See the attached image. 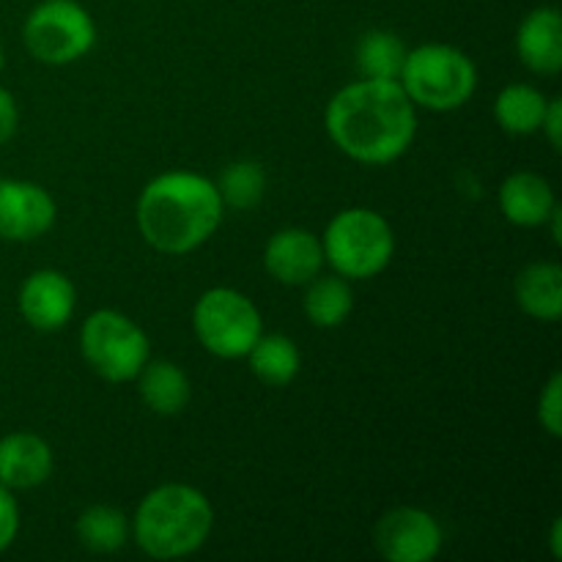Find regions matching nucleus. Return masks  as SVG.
<instances>
[{
  "label": "nucleus",
  "instance_id": "obj_1",
  "mask_svg": "<svg viewBox=\"0 0 562 562\" xmlns=\"http://www.w3.org/2000/svg\"><path fill=\"white\" fill-rule=\"evenodd\" d=\"M324 121L335 146L366 165L395 162L417 132L415 102L398 80H360L340 88Z\"/></svg>",
  "mask_w": 562,
  "mask_h": 562
},
{
  "label": "nucleus",
  "instance_id": "obj_2",
  "mask_svg": "<svg viewBox=\"0 0 562 562\" xmlns=\"http://www.w3.org/2000/svg\"><path fill=\"white\" fill-rule=\"evenodd\" d=\"M223 206L217 187L203 176L165 173L137 198V228L154 250L184 256L217 231Z\"/></svg>",
  "mask_w": 562,
  "mask_h": 562
},
{
  "label": "nucleus",
  "instance_id": "obj_3",
  "mask_svg": "<svg viewBox=\"0 0 562 562\" xmlns=\"http://www.w3.org/2000/svg\"><path fill=\"white\" fill-rule=\"evenodd\" d=\"M214 525V510L198 488L168 483L148 494L135 514V541L148 558H187L203 547Z\"/></svg>",
  "mask_w": 562,
  "mask_h": 562
},
{
  "label": "nucleus",
  "instance_id": "obj_4",
  "mask_svg": "<svg viewBox=\"0 0 562 562\" xmlns=\"http://www.w3.org/2000/svg\"><path fill=\"white\" fill-rule=\"evenodd\" d=\"M401 88L415 104L428 110H456L475 93V64L450 44H423L406 53Z\"/></svg>",
  "mask_w": 562,
  "mask_h": 562
},
{
  "label": "nucleus",
  "instance_id": "obj_5",
  "mask_svg": "<svg viewBox=\"0 0 562 562\" xmlns=\"http://www.w3.org/2000/svg\"><path fill=\"white\" fill-rule=\"evenodd\" d=\"M324 258L340 278L366 280L382 272L395 250L387 220L371 209H346L324 234Z\"/></svg>",
  "mask_w": 562,
  "mask_h": 562
},
{
  "label": "nucleus",
  "instance_id": "obj_6",
  "mask_svg": "<svg viewBox=\"0 0 562 562\" xmlns=\"http://www.w3.org/2000/svg\"><path fill=\"white\" fill-rule=\"evenodd\" d=\"M27 53L47 66H66L91 53L97 25L77 0H44L22 27Z\"/></svg>",
  "mask_w": 562,
  "mask_h": 562
},
{
  "label": "nucleus",
  "instance_id": "obj_7",
  "mask_svg": "<svg viewBox=\"0 0 562 562\" xmlns=\"http://www.w3.org/2000/svg\"><path fill=\"white\" fill-rule=\"evenodd\" d=\"M80 349L88 366L108 382H132L148 362L146 333L115 311H97L86 318Z\"/></svg>",
  "mask_w": 562,
  "mask_h": 562
},
{
  "label": "nucleus",
  "instance_id": "obj_8",
  "mask_svg": "<svg viewBox=\"0 0 562 562\" xmlns=\"http://www.w3.org/2000/svg\"><path fill=\"white\" fill-rule=\"evenodd\" d=\"M192 327L203 349L234 360L245 357L261 338V313L234 289H212L198 300L192 311Z\"/></svg>",
  "mask_w": 562,
  "mask_h": 562
},
{
  "label": "nucleus",
  "instance_id": "obj_9",
  "mask_svg": "<svg viewBox=\"0 0 562 562\" xmlns=\"http://www.w3.org/2000/svg\"><path fill=\"white\" fill-rule=\"evenodd\" d=\"M376 549L390 562H426L442 549V527L420 508H395L376 525Z\"/></svg>",
  "mask_w": 562,
  "mask_h": 562
},
{
  "label": "nucleus",
  "instance_id": "obj_10",
  "mask_svg": "<svg viewBox=\"0 0 562 562\" xmlns=\"http://www.w3.org/2000/svg\"><path fill=\"white\" fill-rule=\"evenodd\" d=\"M55 223V201L31 181H0V239L33 241Z\"/></svg>",
  "mask_w": 562,
  "mask_h": 562
},
{
  "label": "nucleus",
  "instance_id": "obj_11",
  "mask_svg": "<svg viewBox=\"0 0 562 562\" xmlns=\"http://www.w3.org/2000/svg\"><path fill=\"white\" fill-rule=\"evenodd\" d=\"M20 311L25 322L42 333L60 329L75 313V285L53 269L33 272L20 289Z\"/></svg>",
  "mask_w": 562,
  "mask_h": 562
},
{
  "label": "nucleus",
  "instance_id": "obj_12",
  "mask_svg": "<svg viewBox=\"0 0 562 562\" xmlns=\"http://www.w3.org/2000/svg\"><path fill=\"white\" fill-rule=\"evenodd\" d=\"M267 272L278 283L302 285L318 278L324 263V247L316 234L305 228H285L269 239L267 252H263Z\"/></svg>",
  "mask_w": 562,
  "mask_h": 562
},
{
  "label": "nucleus",
  "instance_id": "obj_13",
  "mask_svg": "<svg viewBox=\"0 0 562 562\" xmlns=\"http://www.w3.org/2000/svg\"><path fill=\"white\" fill-rule=\"evenodd\" d=\"M521 64L536 75H558L562 69V20L552 5L530 11L516 33Z\"/></svg>",
  "mask_w": 562,
  "mask_h": 562
},
{
  "label": "nucleus",
  "instance_id": "obj_14",
  "mask_svg": "<svg viewBox=\"0 0 562 562\" xmlns=\"http://www.w3.org/2000/svg\"><path fill=\"white\" fill-rule=\"evenodd\" d=\"M53 472V450L36 434H11L0 442V483L5 488L42 486Z\"/></svg>",
  "mask_w": 562,
  "mask_h": 562
},
{
  "label": "nucleus",
  "instance_id": "obj_15",
  "mask_svg": "<svg viewBox=\"0 0 562 562\" xmlns=\"http://www.w3.org/2000/svg\"><path fill=\"white\" fill-rule=\"evenodd\" d=\"M554 206L552 187L538 173H514L499 187V209L514 225L532 228L549 223Z\"/></svg>",
  "mask_w": 562,
  "mask_h": 562
},
{
  "label": "nucleus",
  "instance_id": "obj_16",
  "mask_svg": "<svg viewBox=\"0 0 562 562\" xmlns=\"http://www.w3.org/2000/svg\"><path fill=\"white\" fill-rule=\"evenodd\" d=\"M516 300L541 322H558L562 313V269L558 263H530L516 280Z\"/></svg>",
  "mask_w": 562,
  "mask_h": 562
},
{
  "label": "nucleus",
  "instance_id": "obj_17",
  "mask_svg": "<svg viewBox=\"0 0 562 562\" xmlns=\"http://www.w3.org/2000/svg\"><path fill=\"white\" fill-rule=\"evenodd\" d=\"M140 379V398L154 415H179L181 409L190 401V382H187L184 371L173 362H151V366H143V371L137 373Z\"/></svg>",
  "mask_w": 562,
  "mask_h": 562
},
{
  "label": "nucleus",
  "instance_id": "obj_18",
  "mask_svg": "<svg viewBox=\"0 0 562 562\" xmlns=\"http://www.w3.org/2000/svg\"><path fill=\"white\" fill-rule=\"evenodd\" d=\"M547 104L549 99L538 88L516 82V86H508L499 93L497 104H494V115H497L499 126L510 135H532V132L541 130Z\"/></svg>",
  "mask_w": 562,
  "mask_h": 562
},
{
  "label": "nucleus",
  "instance_id": "obj_19",
  "mask_svg": "<svg viewBox=\"0 0 562 562\" xmlns=\"http://www.w3.org/2000/svg\"><path fill=\"white\" fill-rule=\"evenodd\" d=\"M250 357V368L263 384L269 387H285L294 382L296 371H300V351H296L294 340L285 335H261L247 351Z\"/></svg>",
  "mask_w": 562,
  "mask_h": 562
},
{
  "label": "nucleus",
  "instance_id": "obj_20",
  "mask_svg": "<svg viewBox=\"0 0 562 562\" xmlns=\"http://www.w3.org/2000/svg\"><path fill=\"white\" fill-rule=\"evenodd\" d=\"M406 47L395 33L371 31L357 44V66L366 80H398Z\"/></svg>",
  "mask_w": 562,
  "mask_h": 562
},
{
  "label": "nucleus",
  "instance_id": "obj_21",
  "mask_svg": "<svg viewBox=\"0 0 562 562\" xmlns=\"http://www.w3.org/2000/svg\"><path fill=\"white\" fill-rule=\"evenodd\" d=\"M355 294L344 278H313L305 294V313L316 327H338L349 318Z\"/></svg>",
  "mask_w": 562,
  "mask_h": 562
},
{
  "label": "nucleus",
  "instance_id": "obj_22",
  "mask_svg": "<svg viewBox=\"0 0 562 562\" xmlns=\"http://www.w3.org/2000/svg\"><path fill=\"white\" fill-rule=\"evenodd\" d=\"M126 516L110 505H93L77 519V538L86 549L97 554L119 552L126 543Z\"/></svg>",
  "mask_w": 562,
  "mask_h": 562
},
{
  "label": "nucleus",
  "instance_id": "obj_23",
  "mask_svg": "<svg viewBox=\"0 0 562 562\" xmlns=\"http://www.w3.org/2000/svg\"><path fill=\"white\" fill-rule=\"evenodd\" d=\"M263 190H267V176H263L261 165L256 162L228 165V168L223 170V176H220L217 187L223 203L239 209V212L258 206L263 198Z\"/></svg>",
  "mask_w": 562,
  "mask_h": 562
},
{
  "label": "nucleus",
  "instance_id": "obj_24",
  "mask_svg": "<svg viewBox=\"0 0 562 562\" xmlns=\"http://www.w3.org/2000/svg\"><path fill=\"white\" fill-rule=\"evenodd\" d=\"M538 417H541V426L547 428L552 437H560L562 434V376L554 373L549 379L547 390L541 395V404H538Z\"/></svg>",
  "mask_w": 562,
  "mask_h": 562
},
{
  "label": "nucleus",
  "instance_id": "obj_25",
  "mask_svg": "<svg viewBox=\"0 0 562 562\" xmlns=\"http://www.w3.org/2000/svg\"><path fill=\"white\" fill-rule=\"evenodd\" d=\"M16 530H20V508H16L9 488L0 483V552H5L14 543Z\"/></svg>",
  "mask_w": 562,
  "mask_h": 562
},
{
  "label": "nucleus",
  "instance_id": "obj_26",
  "mask_svg": "<svg viewBox=\"0 0 562 562\" xmlns=\"http://www.w3.org/2000/svg\"><path fill=\"white\" fill-rule=\"evenodd\" d=\"M16 121H20V115H16L14 97H11L5 88H0V143H5L14 137Z\"/></svg>",
  "mask_w": 562,
  "mask_h": 562
},
{
  "label": "nucleus",
  "instance_id": "obj_27",
  "mask_svg": "<svg viewBox=\"0 0 562 562\" xmlns=\"http://www.w3.org/2000/svg\"><path fill=\"white\" fill-rule=\"evenodd\" d=\"M541 130L547 132L549 143H552L554 151H560V140H562V102L560 99H552V102L547 104V113H543V124Z\"/></svg>",
  "mask_w": 562,
  "mask_h": 562
},
{
  "label": "nucleus",
  "instance_id": "obj_28",
  "mask_svg": "<svg viewBox=\"0 0 562 562\" xmlns=\"http://www.w3.org/2000/svg\"><path fill=\"white\" fill-rule=\"evenodd\" d=\"M560 217H562V209L560 206H554L552 209V214H549V220H552V236H554V241H562V223H560Z\"/></svg>",
  "mask_w": 562,
  "mask_h": 562
},
{
  "label": "nucleus",
  "instance_id": "obj_29",
  "mask_svg": "<svg viewBox=\"0 0 562 562\" xmlns=\"http://www.w3.org/2000/svg\"><path fill=\"white\" fill-rule=\"evenodd\" d=\"M560 532H562V525H560V519H558V521H554V527H552V554H554V558H562Z\"/></svg>",
  "mask_w": 562,
  "mask_h": 562
},
{
  "label": "nucleus",
  "instance_id": "obj_30",
  "mask_svg": "<svg viewBox=\"0 0 562 562\" xmlns=\"http://www.w3.org/2000/svg\"><path fill=\"white\" fill-rule=\"evenodd\" d=\"M0 69H3V49H0Z\"/></svg>",
  "mask_w": 562,
  "mask_h": 562
}]
</instances>
